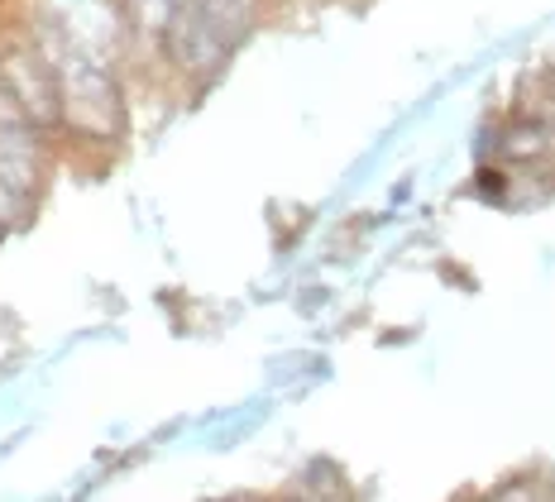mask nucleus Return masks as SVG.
Here are the masks:
<instances>
[{"label": "nucleus", "instance_id": "nucleus-6", "mask_svg": "<svg viewBox=\"0 0 555 502\" xmlns=\"http://www.w3.org/2000/svg\"><path fill=\"white\" fill-rule=\"evenodd\" d=\"M172 10H178V0H130V20L149 39H164L172 25Z\"/></svg>", "mask_w": 555, "mask_h": 502}, {"label": "nucleus", "instance_id": "nucleus-3", "mask_svg": "<svg viewBox=\"0 0 555 502\" xmlns=\"http://www.w3.org/2000/svg\"><path fill=\"white\" fill-rule=\"evenodd\" d=\"M0 81L10 87V96L20 101V111L29 115L34 130H53L63 125V91H57V73L43 53L39 39H5L0 43Z\"/></svg>", "mask_w": 555, "mask_h": 502}, {"label": "nucleus", "instance_id": "nucleus-2", "mask_svg": "<svg viewBox=\"0 0 555 502\" xmlns=\"http://www.w3.org/2000/svg\"><path fill=\"white\" fill-rule=\"evenodd\" d=\"M254 0H178L164 34L168 57L182 73H216L240 39L249 34Z\"/></svg>", "mask_w": 555, "mask_h": 502}, {"label": "nucleus", "instance_id": "nucleus-4", "mask_svg": "<svg viewBox=\"0 0 555 502\" xmlns=\"http://www.w3.org/2000/svg\"><path fill=\"white\" fill-rule=\"evenodd\" d=\"M43 25L96 49L101 57H115L120 43V10L111 0H43Z\"/></svg>", "mask_w": 555, "mask_h": 502}, {"label": "nucleus", "instance_id": "nucleus-9", "mask_svg": "<svg viewBox=\"0 0 555 502\" xmlns=\"http://www.w3.org/2000/svg\"><path fill=\"white\" fill-rule=\"evenodd\" d=\"M551 498H555V469H551Z\"/></svg>", "mask_w": 555, "mask_h": 502}, {"label": "nucleus", "instance_id": "nucleus-8", "mask_svg": "<svg viewBox=\"0 0 555 502\" xmlns=\"http://www.w3.org/2000/svg\"><path fill=\"white\" fill-rule=\"evenodd\" d=\"M307 502H345V493H331V498H321V493H317V498H307Z\"/></svg>", "mask_w": 555, "mask_h": 502}, {"label": "nucleus", "instance_id": "nucleus-1", "mask_svg": "<svg viewBox=\"0 0 555 502\" xmlns=\"http://www.w3.org/2000/svg\"><path fill=\"white\" fill-rule=\"evenodd\" d=\"M39 43L49 53L57 91H63V125H73L87 139H115L125 130V91L115 77L111 57H101L87 43L67 39L53 25L39 20Z\"/></svg>", "mask_w": 555, "mask_h": 502}, {"label": "nucleus", "instance_id": "nucleus-7", "mask_svg": "<svg viewBox=\"0 0 555 502\" xmlns=\"http://www.w3.org/2000/svg\"><path fill=\"white\" fill-rule=\"evenodd\" d=\"M489 502H541V488L537 484H507V488H499Z\"/></svg>", "mask_w": 555, "mask_h": 502}, {"label": "nucleus", "instance_id": "nucleus-5", "mask_svg": "<svg viewBox=\"0 0 555 502\" xmlns=\"http://www.w3.org/2000/svg\"><path fill=\"white\" fill-rule=\"evenodd\" d=\"M34 172H39V130H34L29 115L20 111V101L0 81V178L29 196Z\"/></svg>", "mask_w": 555, "mask_h": 502}]
</instances>
